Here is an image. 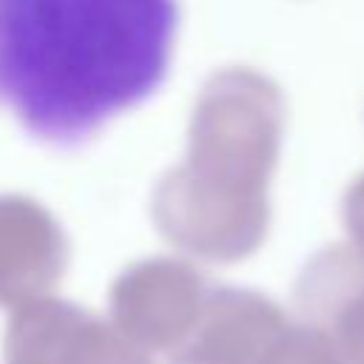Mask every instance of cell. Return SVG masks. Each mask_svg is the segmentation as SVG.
<instances>
[{
  "instance_id": "obj_1",
  "label": "cell",
  "mask_w": 364,
  "mask_h": 364,
  "mask_svg": "<svg viewBox=\"0 0 364 364\" xmlns=\"http://www.w3.org/2000/svg\"><path fill=\"white\" fill-rule=\"evenodd\" d=\"M176 31V0H0V108L74 151L159 91Z\"/></svg>"
},
{
  "instance_id": "obj_2",
  "label": "cell",
  "mask_w": 364,
  "mask_h": 364,
  "mask_svg": "<svg viewBox=\"0 0 364 364\" xmlns=\"http://www.w3.org/2000/svg\"><path fill=\"white\" fill-rule=\"evenodd\" d=\"M344 219L350 225V230L364 233V173H358L344 196Z\"/></svg>"
}]
</instances>
